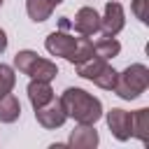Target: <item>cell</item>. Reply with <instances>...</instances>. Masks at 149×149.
<instances>
[{"instance_id":"11","label":"cell","mask_w":149,"mask_h":149,"mask_svg":"<svg viewBox=\"0 0 149 149\" xmlns=\"http://www.w3.org/2000/svg\"><path fill=\"white\" fill-rule=\"evenodd\" d=\"M26 93H28V100H30L33 109H37V107L47 105V102L54 98L51 81H44V79H30V81H28V88H26Z\"/></svg>"},{"instance_id":"19","label":"cell","mask_w":149,"mask_h":149,"mask_svg":"<svg viewBox=\"0 0 149 149\" xmlns=\"http://www.w3.org/2000/svg\"><path fill=\"white\" fill-rule=\"evenodd\" d=\"M5 49H7V33L0 28V54H5Z\"/></svg>"},{"instance_id":"14","label":"cell","mask_w":149,"mask_h":149,"mask_svg":"<svg viewBox=\"0 0 149 149\" xmlns=\"http://www.w3.org/2000/svg\"><path fill=\"white\" fill-rule=\"evenodd\" d=\"M56 9V5L51 0H26V12L35 23H42L51 16V12Z\"/></svg>"},{"instance_id":"15","label":"cell","mask_w":149,"mask_h":149,"mask_svg":"<svg viewBox=\"0 0 149 149\" xmlns=\"http://www.w3.org/2000/svg\"><path fill=\"white\" fill-rule=\"evenodd\" d=\"M119 51H121V44H119L116 37H105V35H102V37L93 44V54H95L98 58H105V61L119 56Z\"/></svg>"},{"instance_id":"12","label":"cell","mask_w":149,"mask_h":149,"mask_svg":"<svg viewBox=\"0 0 149 149\" xmlns=\"http://www.w3.org/2000/svg\"><path fill=\"white\" fill-rule=\"evenodd\" d=\"M130 130H133V137H137L142 144L149 142V109L147 107L130 112Z\"/></svg>"},{"instance_id":"13","label":"cell","mask_w":149,"mask_h":149,"mask_svg":"<svg viewBox=\"0 0 149 149\" xmlns=\"http://www.w3.org/2000/svg\"><path fill=\"white\" fill-rule=\"evenodd\" d=\"M21 116V102L14 93L0 98V123H14Z\"/></svg>"},{"instance_id":"4","label":"cell","mask_w":149,"mask_h":149,"mask_svg":"<svg viewBox=\"0 0 149 149\" xmlns=\"http://www.w3.org/2000/svg\"><path fill=\"white\" fill-rule=\"evenodd\" d=\"M74 68H77V74H79V77L93 81L95 86H100V88H105V91H112L114 84H116V74H119V72H116L105 58L91 56L88 61H84V63H79V65H74Z\"/></svg>"},{"instance_id":"10","label":"cell","mask_w":149,"mask_h":149,"mask_svg":"<svg viewBox=\"0 0 149 149\" xmlns=\"http://www.w3.org/2000/svg\"><path fill=\"white\" fill-rule=\"evenodd\" d=\"M98 142H100V137H98L95 123H77V128L70 133L65 144L77 147V149H93V147H98Z\"/></svg>"},{"instance_id":"8","label":"cell","mask_w":149,"mask_h":149,"mask_svg":"<svg viewBox=\"0 0 149 149\" xmlns=\"http://www.w3.org/2000/svg\"><path fill=\"white\" fill-rule=\"evenodd\" d=\"M70 26H72V30L77 35L93 37L95 33H100V14L93 7H81V9H77V14L70 21Z\"/></svg>"},{"instance_id":"17","label":"cell","mask_w":149,"mask_h":149,"mask_svg":"<svg viewBox=\"0 0 149 149\" xmlns=\"http://www.w3.org/2000/svg\"><path fill=\"white\" fill-rule=\"evenodd\" d=\"M14 84H16V72H14V68L7 65V63H0V98L7 95V93H12Z\"/></svg>"},{"instance_id":"6","label":"cell","mask_w":149,"mask_h":149,"mask_svg":"<svg viewBox=\"0 0 149 149\" xmlns=\"http://www.w3.org/2000/svg\"><path fill=\"white\" fill-rule=\"evenodd\" d=\"M35 119H37V123H40L42 128H47V130H56V128H61V126L68 121V114H65L61 100L51 98L47 105H42V107L35 109Z\"/></svg>"},{"instance_id":"18","label":"cell","mask_w":149,"mask_h":149,"mask_svg":"<svg viewBox=\"0 0 149 149\" xmlns=\"http://www.w3.org/2000/svg\"><path fill=\"white\" fill-rule=\"evenodd\" d=\"M130 12L135 14L140 23H149V0H133Z\"/></svg>"},{"instance_id":"3","label":"cell","mask_w":149,"mask_h":149,"mask_svg":"<svg viewBox=\"0 0 149 149\" xmlns=\"http://www.w3.org/2000/svg\"><path fill=\"white\" fill-rule=\"evenodd\" d=\"M14 70H19L21 74H28L30 79H44V81H54L58 74V68L54 61L37 56V51L33 49H21L14 56Z\"/></svg>"},{"instance_id":"5","label":"cell","mask_w":149,"mask_h":149,"mask_svg":"<svg viewBox=\"0 0 149 149\" xmlns=\"http://www.w3.org/2000/svg\"><path fill=\"white\" fill-rule=\"evenodd\" d=\"M126 26V12L119 0H109L100 16V33L105 37H116Z\"/></svg>"},{"instance_id":"2","label":"cell","mask_w":149,"mask_h":149,"mask_svg":"<svg viewBox=\"0 0 149 149\" xmlns=\"http://www.w3.org/2000/svg\"><path fill=\"white\" fill-rule=\"evenodd\" d=\"M147 86H149V68L144 63H133L116 74V84L112 91L121 100H135L147 91Z\"/></svg>"},{"instance_id":"16","label":"cell","mask_w":149,"mask_h":149,"mask_svg":"<svg viewBox=\"0 0 149 149\" xmlns=\"http://www.w3.org/2000/svg\"><path fill=\"white\" fill-rule=\"evenodd\" d=\"M91 56H95V54H93V42H91V37L79 35V37H77V47H74V51H72V56H70V61H68V63L79 65V63L88 61Z\"/></svg>"},{"instance_id":"20","label":"cell","mask_w":149,"mask_h":149,"mask_svg":"<svg viewBox=\"0 0 149 149\" xmlns=\"http://www.w3.org/2000/svg\"><path fill=\"white\" fill-rule=\"evenodd\" d=\"M2 2H5V0H0V7H2Z\"/></svg>"},{"instance_id":"9","label":"cell","mask_w":149,"mask_h":149,"mask_svg":"<svg viewBox=\"0 0 149 149\" xmlns=\"http://www.w3.org/2000/svg\"><path fill=\"white\" fill-rule=\"evenodd\" d=\"M105 119H107V126H109L112 135L119 142H126V140L133 137V130H130V112L119 109V107H112Z\"/></svg>"},{"instance_id":"7","label":"cell","mask_w":149,"mask_h":149,"mask_svg":"<svg viewBox=\"0 0 149 149\" xmlns=\"http://www.w3.org/2000/svg\"><path fill=\"white\" fill-rule=\"evenodd\" d=\"M44 47H47V51H49L51 56H61V58L70 61V56H72V51H74V47H77V37L70 35V33H65V30L61 28V30H54V33L47 35Z\"/></svg>"},{"instance_id":"1","label":"cell","mask_w":149,"mask_h":149,"mask_svg":"<svg viewBox=\"0 0 149 149\" xmlns=\"http://www.w3.org/2000/svg\"><path fill=\"white\" fill-rule=\"evenodd\" d=\"M58 100H61L68 119H74L77 123H95L102 119V102L84 88L70 86L61 93Z\"/></svg>"}]
</instances>
